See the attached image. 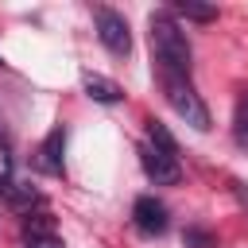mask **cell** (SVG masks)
<instances>
[{"label": "cell", "mask_w": 248, "mask_h": 248, "mask_svg": "<svg viewBox=\"0 0 248 248\" xmlns=\"http://www.w3.org/2000/svg\"><path fill=\"white\" fill-rule=\"evenodd\" d=\"M43 236H54V221L46 213H39V217H31L23 225V240H43Z\"/></svg>", "instance_id": "obj_12"}, {"label": "cell", "mask_w": 248, "mask_h": 248, "mask_svg": "<svg viewBox=\"0 0 248 248\" xmlns=\"http://www.w3.org/2000/svg\"><path fill=\"white\" fill-rule=\"evenodd\" d=\"M35 202H39V194L31 186H19V182H12L8 194H4V205H12V209H31Z\"/></svg>", "instance_id": "obj_11"}, {"label": "cell", "mask_w": 248, "mask_h": 248, "mask_svg": "<svg viewBox=\"0 0 248 248\" xmlns=\"http://www.w3.org/2000/svg\"><path fill=\"white\" fill-rule=\"evenodd\" d=\"M232 140H236V147H248V89L240 93L236 112H232Z\"/></svg>", "instance_id": "obj_8"}, {"label": "cell", "mask_w": 248, "mask_h": 248, "mask_svg": "<svg viewBox=\"0 0 248 248\" xmlns=\"http://www.w3.org/2000/svg\"><path fill=\"white\" fill-rule=\"evenodd\" d=\"M27 248H66L58 236H43V240H27Z\"/></svg>", "instance_id": "obj_13"}, {"label": "cell", "mask_w": 248, "mask_h": 248, "mask_svg": "<svg viewBox=\"0 0 248 248\" xmlns=\"http://www.w3.org/2000/svg\"><path fill=\"white\" fill-rule=\"evenodd\" d=\"M81 85H85V93H89L93 101H101V105H116V101L124 97V89H120L112 78L93 74V70H85V74H81Z\"/></svg>", "instance_id": "obj_7"}, {"label": "cell", "mask_w": 248, "mask_h": 248, "mask_svg": "<svg viewBox=\"0 0 248 248\" xmlns=\"http://www.w3.org/2000/svg\"><path fill=\"white\" fill-rule=\"evenodd\" d=\"M147 140H151V147H159V151H167V155H178V143H174V136L159 124V120H147Z\"/></svg>", "instance_id": "obj_10"}, {"label": "cell", "mask_w": 248, "mask_h": 248, "mask_svg": "<svg viewBox=\"0 0 248 248\" xmlns=\"http://www.w3.org/2000/svg\"><path fill=\"white\" fill-rule=\"evenodd\" d=\"M132 221H136V229H140L143 236H159V232H167V205L143 194V198H136V205H132Z\"/></svg>", "instance_id": "obj_5"}, {"label": "cell", "mask_w": 248, "mask_h": 248, "mask_svg": "<svg viewBox=\"0 0 248 248\" xmlns=\"http://www.w3.org/2000/svg\"><path fill=\"white\" fill-rule=\"evenodd\" d=\"M163 89H167L170 108H174L190 128L209 132V108L202 105V97L194 93V85H190V78H186V74H163Z\"/></svg>", "instance_id": "obj_2"}, {"label": "cell", "mask_w": 248, "mask_h": 248, "mask_svg": "<svg viewBox=\"0 0 248 248\" xmlns=\"http://www.w3.org/2000/svg\"><path fill=\"white\" fill-rule=\"evenodd\" d=\"M147 27H151V46L159 54L163 74H186L190 78V43H186V31L174 23V16L155 12L147 19Z\"/></svg>", "instance_id": "obj_1"}, {"label": "cell", "mask_w": 248, "mask_h": 248, "mask_svg": "<svg viewBox=\"0 0 248 248\" xmlns=\"http://www.w3.org/2000/svg\"><path fill=\"white\" fill-rule=\"evenodd\" d=\"M97 35L101 43L112 50V54H132V31H128V19L112 8H97Z\"/></svg>", "instance_id": "obj_3"}, {"label": "cell", "mask_w": 248, "mask_h": 248, "mask_svg": "<svg viewBox=\"0 0 248 248\" xmlns=\"http://www.w3.org/2000/svg\"><path fill=\"white\" fill-rule=\"evenodd\" d=\"M174 12L186 16V19H194V23H213V19H217V8H209V4H190V0H178Z\"/></svg>", "instance_id": "obj_9"}, {"label": "cell", "mask_w": 248, "mask_h": 248, "mask_svg": "<svg viewBox=\"0 0 248 248\" xmlns=\"http://www.w3.org/2000/svg\"><path fill=\"white\" fill-rule=\"evenodd\" d=\"M62 151H66V128H50V136L39 147V167L46 174H62Z\"/></svg>", "instance_id": "obj_6"}, {"label": "cell", "mask_w": 248, "mask_h": 248, "mask_svg": "<svg viewBox=\"0 0 248 248\" xmlns=\"http://www.w3.org/2000/svg\"><path fill=\"white\" fill-rule=\"evenodd\" d=\"M140 163H143V174L155 182V186H174L182 178V167H178V155H167L159 147H140Z\"/></svg>", "instance_id": "obj_4"}]
</instances>
